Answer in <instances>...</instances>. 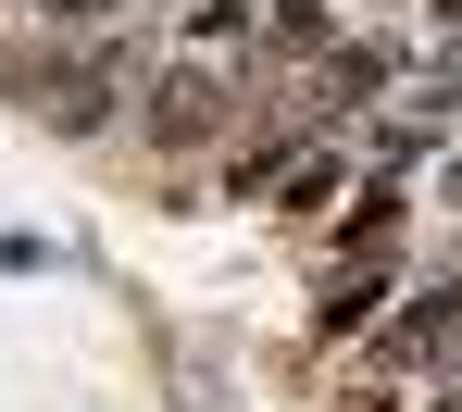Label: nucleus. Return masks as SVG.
<instances>
[{
    "label": "nucleus",
    "mask_w": 462,
    "mask_h": 412,
    "mask_svg": "<svg viewBox=\"0 0 462 412\" xmlns=\"http://www.w3.org/2000/svg\"><path fill=\"white\" fill-rule=\"evenodd\" d=\"M387 76H400V63H387L375 38H363V50H337V63H325V87H312V113H363V100H375Z\"/></svg>",
    "instance_id": "3"
},
{
    "label": "nucleus",
    "mask_w": 462,
    "mask_h": 412,
    "mask_svg": "<svg viewBox=\"0 0 462 412\" xmlns=\"http://www.w3.org/2000/svg\"><path fill=\"white\" fill-rule=\"evenodd\" d=\"M51 262H63V250L38 238V225H0V275H51Z\"/></svg>",
    "instance_id": "5"
},
{
    "label": "nucleus",
    "mask_w": 462,
    "mask_h": 412,
    "mask_svg": "<svg viewBox=\"0 0 462 412\" xmlns=\"http://www.w3.org/2000/svg\"><path fill=\"white\" fill-rule=\"evenodd\" d=\"M400 213H412L400 188H363V200H350V225H337V250H350V262H363V250H387V238H400Z\"/></svg>",
    "instance_id": "4"
},
{
    "label": "nucleus",
    "mask_w": 462,
    "mask_h": 412,
    "mask_svg": "<svg viewBox=\"0 0 462 412\" xmlns=\"http://www.w3.org/2000/svg\"><path fill=\"white\" fill-rule=\"evenodd\" d=\"M375 300H387V275H375V262L325 275V300H312V337H325V350H337V337H363V325H375Z\"/></svg>",
    "instance_id": "2"
},
{
    "label": "nucleus",
    "mask_w": 462,
    "mask_h": 412,
    "mask_svg": "<svg viewBox=\"0 0 462 412\" xmlns=\"http://www.w3.org/2000/svg\"><path fill=\"white\" fill-rule=\"evenodd\" d=\"M213 113H226V87L200 76V63H175V76L151 87V138H162V151H188V138H213Z\"/></svg>",
    "instance_id": "1"
},
{
    "label": "nucleus",
    "mask_w": 462,
    "mask_h": 412,
    "mask_svg": "<svg viewBox=\"0 0 462 412\" xmlns=\"http://www.w3.org/2000/svg\"><path fill=\"white\" fill-rule=\"evenodd\" d=\"M438 13H450V25H462V0H438Z\"/></svg>",
    "instance_id": "6"
}]
</instances>
